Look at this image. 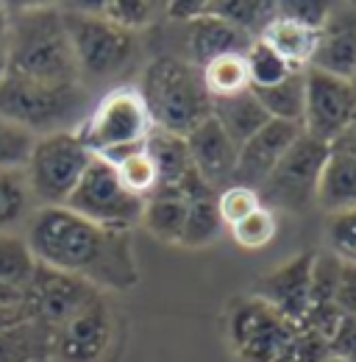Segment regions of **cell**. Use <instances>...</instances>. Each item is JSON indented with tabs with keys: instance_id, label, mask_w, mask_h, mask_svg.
Returning <instances> with one entry per match:
<instances>
[{
	"instance_id": "obj_1",
	"label": "cell",
	"mask_w": 356,
	"mask_h": 362,
	"mask_svg": "<svg viewBox=\"0 0 356 362\" xmlns=\"http://www.w3.org/2000/svg\"><path fill=\"white\" fill-rule=\"evenodd\" d=\"M23 237L40 265L84 279L100 293L139 281L131 237L95 226L67 206H37Z\"/></svg>"
},
{
	"instance_id": "obj_2",
	"label": "cell",
	"mask_w": 356,
	"mask_h": 362,
	"mask_svg": "<svg viewBox=\"0 0 356 362\" xmlns=\"http://www.w3.org/2000/svg\"><path fill=\"white\" fill-rule=\"evenodd\" d=\"M225 340L237 362H326L328 340L304 323H290L254 296H239L222 315Z\"/></svg>"
},
{
	"instance_id": "obj_3",
	"label": "cell",
	"mask_w": 356,
	"mask_h": 362,
	"mask_svg": "<svg viewBox=\"0 0 356 362\" xmlns=\"http://www.w3.org/2000/svg\"><path fill=\"white\" fill-rule=\"evenodd\" d=\"M6 76L56 87L84 84L61 20V8L28 6L20 14H8Z\"/></svg>"
},
{
	"instance_id": "obj_4",
	"label": "cell",
	"mask_w": 356,
	"mask_h": 362,
	"mask_svg": "<svg viewBox=\"0 0 356 362\" xmlns=\"http://www.w3.org/2000/svg\"><path fill=\"white\" fill-rule=\"evenodd\" d=\"M136 92L153 129L189 136L212 117V98L203 87L201 67L184 56H156L148 62Z\"/></svg>"
},
{
	"instance_id": "obj_5",
	"label": "cell",
	"mask_w": 356,
	"mask_h": 362,
	"mask_svg": "<svg viewBox=\"0 0 356 362\" xmlns=\"http://www.w3.org/2000/svg\"><path fill=\"white\" fill-rule=\"evenodd\" d=\"M0 117L34 136L76 132L78 123L87 117V90L84 84L56 87L17 76H3Z\"/></svg>"
},
{
	"instance_id": "obj_6",
	"label": "cell",
	"mask_w": 356,
	"mask_h": 362,
	"mask_svg": "<svg viewBox=\"0 0 356 362\" xmlns=\"http://www.w3.org/2000/svg\"><path fill=\"white\" fill-rule=\"evenodd\" d=\"M61 20L76 53V64L84 78H114L129 70L136 56L134 34L117 28L97 14V6L61 8Z\"/></svg>"
},
{
	"instance_id": "obj_7",
	"label": "cell",
	"mask_w": 356,
	"mask_h": 362,
	"mask_svg": "<svg viewBox=\"0 0 356 362\" xmlns=\"http://www.w3.org/2000/svg\"><path fill=\"white\" fill-rule=\"evenodd\" d=\"M92 159V151L76 132L37 136L23 170L37 206H64Z\"/></svg>"
},
{
	"instance_id": "obj_8",
	"label": "cell",
	"mask_w": 356,
	"mask_h": 362,
	"mask_svg": "<svg viewBox=\"0 0 356 362\" xmlns=\"http://www.w3.org/2000/svg\"><path fill=\"white\" fill-rule=\"evenodd\" d=\"M326 159H328V145L309 134H301L278 159V165L270 170V176L259 184L256 189L259 204L273 215L309 212L317 204V184H320Z\"/></svg>"
},
{
	"instance_id": "obj_9",
	"label": "cell",
	"mask_w": 356,
	"mask_h": 362,
	"mask_svg": "<svg viewBox=\"0 0 356 362\" xmlns=\"http://www.w3.org/2000/svg\"><path fill=\"white\" fill-rule=\"evenodd\" d=\"M153 123L136 87L109 90L78 123L76 134L92 151V156H114L145 142Z\"/></svg>"
},
{
	"instance_id": "obj_10",
	"label": "cell",
	"mask_w": 356,
	"mask_h": 362,
	"mask_svg": "<svg viewBox=\"0 0 356 362\" xmlns=\"http://www.w3.org/2000/svg\"><path fill=\"white\" fill-rule=\"evenodd\" d=\"M64 206L95 226L129 234L142 221L145 201L123 187V181L117 179L114 168L106 159L95 156Z\"/></svg>"
},
{
	"instance_id": "obj_11",
	"label": "cell",
	"mask_w": 356,
	"mask_h": 362,
	"mask_svg": "<svg viewBox=\"0 0 356 362\" xmlns=\"http://www.w3.org/2000/svg\"><path fill=\"white\" fill-rule=\"evenodd\" d=\"M356 117V87L354 81L307 70L304 73V115L301 129L304 134L314 136L331 145Z\"/></svg>"
},
{
	"instance_id": "obj_12",
	"label": "cell",
	"mask_w": 356,
	"mask_h": 362,
	"mask_svg": "<svg viewBox=\"0 0 356 362\" xmlns=\"http://www.w3.org/2000/svg\"><path fill=\"white\" fill-rule=\"evenodd\" d=\"M100 293L84 279H76L70 273L53 271L37 262V271L31 276L28 287L23 290V310L31 320L56 332L67 317H73L89 298Z\"/></svg>"
},
{
	"instance_id": "obj_13",
	"label": "cell",
	"mask_w": 356,
	"mask_h": 362,
	"mask_svg": "<svg viewBox=\"0 0 356 362\" xmlns=\"http://www.w3.org/2000/svg\"><path fill=\"white\" fill-rule=\"evenodd\" d=\"M114 337V317L103 298V293H95L87 304L67 317L53 332V354L56 362H97L112 346Z\"/></svg>"
},
{
	"instance_id": "obj_14",
	"label": "cell",
	"mask_w": 356,
	"mask_h": 362,
	"mask_svg": "<svg viewBox=\"0 0 356 362\" xmlns=\"http://www.w3.org/2000/svg\"><path fill=\"white\" fill-rule=\"evenodd\" d=\"M312 262H314V251L295 254L292 259L259 276L251 296L267 304L273 313L287 317L290 323H304L307 310H309Z\"/></svg>"
},
{
	"instance_id": "obj_15",
	"label": "cell",
	"mask_w": 356,
	"mask_h": 362,
	"mask_svg": "<svg viewBox=\"0 0 356 362\" xmlns=\"http://www.w3.org/2000/svg\"><path fill=\"white\" fill-rule=\"evenodd\" d=\"M309 70H320L345 81L356 76V6L331 3V11L317 31V47Z\"/></svg>"
},
{
	"instance_id": "obj_16",
	"label": "cell",
	"mask_w": 356,
	"mask_h": 362,
	"mask_svg": "<svg viewBox=\"0 0 356 362\" xmlns=\"http://www.w3.org/2000/svg\"><path fill=\"white\" fill-rule=\"evenodd\" d=\"M301 134H304V129L298 123L270 120L265 129H259L248 142L239 145L231 184H239V187H248V189H259V184L270 176V170L278 165V159L290 151V145Z\"/></svg>"
},
{
	"instance_id": "obj_17",
	"label": "cell",
	"mask_w": 356,
	"mask_h": 362,
	"mask_svg": "<svg viewBox=\"0 0 356 362\" xmlns=\"http://www.w3.org/2000/svg\"><path fill=\"white\" fill-rule=\"evenodd\" d=\"M186 139L189 148V159H192V170L209 184L215 192L225 189L234 181V168H237V153L239 148L228 139V134L209 117L206 123H201Z\"/></svg>"
},
{
	"instance_id": "obj_18",
	"label": "cell",
	"mask_w": 356,
	"mask_h": 362,
	"mask_svg": "<svg viewBox=\"0 0 356 362\" xmlns=\"http://www.w3.org/2000/svg\"><path fill=\"white\" fill-rule=\"evenodd\" d=\"M256 40H251L245 31L234 28L231 23H225L215 14H201L198 20L186 23V62H192L195 67H203L206 62L228 56V53H245Z\"/></svg>"
},
{
	"instance_id": "obj_19",
	"label": "cell",
	"mask_w": 356,
	"mask_h": 362,
	"mask_svg": "<svg viewBox=\"0 0 356 362\" xmlns=\"http://www.w3.org/2000/svg\"><path fill=\"white\" fill-rule=\"evenodd\" d=\"M314 206H320L328 215L356 209V156L328 148V159L320 173Z\"/></svg>"
},
{
	"instance_id": "obj_20",
	"label": "cell",
	"mask_w": 356,
	"mask_h": 362,
	"mask_svg": "<svg viewBox=\"0 0 356 362\" xmlns=\"http://www.w3.org/2000/svg\"><path fill=\"white\" fill-rule=\"evenodd\" d=\"M142 145H145V153L150 156V162L156 168V176H159L156 189L159 192H176L178 184L192 173V159H189L186 139L170 134V132H162V129H150V134L145 136Z\"/></svg>"
},
{
	"instance_id": "obj_21",
	"label": "cell",
	"mask_w": 356,
	"mask_h": 362,
	"mask_svg": "<svg viewBox=\"0 0 356 362\" xmlns=\"http://www.w3.org/2000/svg\"><path fill=\"white\" fill-rule=\"evenodd\" d=\"M212 120L239 148L259 129H265L267 123H270V115L265 112V106L259 103V98L248 90L239 92V95H231V98L212 100Z\"/></svg>"
},
{
	"instance_id": "obj_22",
	"label": "cell",
	"mask_w": 356,
	"mask_h": 362,
	"mask_svg": "<svg viewBox=\"0 0 356 362\" xmlns=\"http://www.w3.org/2000/svg\"><path fill=\"white\" fill-rule=\"evenodd\" d=\"M259 42H265L295 73H307L312 64V56H314V47H317V31L304 28V25H298L292 20H284V17H273L262 31Z\"/></svg>"
},
{
	"instance_id": "obj_23",
	"label": "cell",
	"mask_w": 356,
	"mask_h": 362,
	"mask_svg": "<svg viewBox=\"0 0 356 362\" xmlns=\"http://www.w3.org/2000/svg\"><path fill=\"white\" fill-rule=\"evenodd\" d=\"M50 354L53 332L42 323L28 317L8 329H0V362H47Z\"/></svg>"
},
{
	"instance_id": "obj_24",
	"label": "cell",
	"mask_w": 356,
	"mask_h": 362,
	"mask_svg": "<svg viewBox=\"0 0 356 362\" xmlns=\"http://www.w3.org/2000/svg\"><path fill=\"white\" fill-rule=\"evenodd\" d=\"M184 201H186V218H184V231H181L178 245L203 248V245L215 243L218 234L222 231V221L218 215V192L206 187Z\"/></svg>"
},
{
	"instance_id": "obj_25",
	"label": "cell",
	"mask_w": 356,
	"mask_h": 362,
	"mask_svg": "<svg viewBox=\"0 0 356 362\" xmlns=\"http://www.w3.org/2000/svg\"><path fill=\"white\" fill-rule=\"evenodd\" d=\"M37 201L23 170H3L0 173V234H17V228L28 223L34 215Z\"/></svg>"
},
{
	"instance_id": "obj_26",
	"label": "cell",
	"mask_w": 356,
	"mask_h": 362,
	"mask_svg": "<svg viewBox=\"0 0 356 362\" xmlns=\"http://www.w3.org/2000/svg\"><path fill=\"white\" fill-rule=\"evenodd\" d=\"M186 218V201L176 192H150L142 206V226L165 243H178Z\"/></svg>"
},
{
	"instance_id": "obj_27",
	"label": "cell",
	"mask_w": 356,
	"mask_h": 362,
	"mask_svg": "<svg viewBox=\"0 0 356 362\" xmlns=\"http://www.w3.org/2000/svg\"><path fill=\"white\" fill-rule=\"evenodd\" d=\"M201 76H203V87L212 100L251 90L245 53H228V56H218V59L206 62L201 67Z\"/></svg>"
},
{
	"instance_id": "obj_28",
	"label": "cell",
	"mask_w": 356,
	"mask_h": 362,
	"mask_svg": "<svg viewBox=\"0 0 356 362\" xmlns=\"http://www.w3.org/2000/svg\"><path fill=\"white\" fill-rule=\"evenodd\" d=\"M259 103L265 106L270 120H284V123H298L301 126V115H304V73H292L284 81L262 87V90H251Z\"/></svg>"
},
{
	"instance_id": "obj_29",
	"label": "cell",
	"mask_w": 356,
	"mask_h": 362,
	"mask_svg": "<svg viewBox=\"0 0 356 362\" xmlns=\"http://www.w3.org/2000/svg\"><path fill=\"white\" fill-rule=\"evenodd\" d=\"M106 162L114 168L117 179L123 181V187L139 195L142 201L159 187V176H156V168L150 162V156L145 153V145H136L129 151H120L114 156H106Z\"/></svg>"
},
{
	"instance_id": "obj_30",
	"label": "cell",
	"mask_w": 356,
	"mask_h": 362,
	"mask_svg": "<svg viewBox=\"0 0 356 362\" xmlns=\"http://www.w3.org/2000/svg\"><path fill=\"white\" fill-rule=\"evenodd\" d=\"M206 11L231 23L234 28L245 31L251 40H259L267 23L275 17V3L262 0H222V3H206Z\"/></svg>"
},
{
	"instance_id": "obj_31",
	"label": "cell",
	"mask_w": 356,
	"mask_h": 362,
	"mask_svg": "<svg viewBox=\"0 0 356 362\" xmlns=\"http://www.w3.org/2000/svg\"><path fill=\"white\" fill-rule=\"evenodd\" d=\"M37 271V259L25 243V237L17 234H0V281L25 290L31 276Z\"/></svg>"
},
{
	"instance_id": "obj_32",
	"label": "cell",
	"mask_w": 356,
	"mask_h": 362,
	"mask_svg": "<svg viewBox=\"0 0 356 362\" xmlns=\"http://www.w3.org/2000/svg\"><path fill=\"white\" fill-rule=\"evenodd\" d=\"M165 11V3H148V0H112V3H97V14L117 28L136 34L159 20Z\"/></svg>"
},
{
	"instance_id": "obj_33",
	"label": "cell",
	"mask_w": 356,
	"mask_h": 362,
	"mask_svg": "<svg viewBox=\"0 0 356 362\" xmlns=\"http://www.w3.org/2000/svg\"><path fill=\"white\" fill-rule=\"evenodd\" d=\"M245 64H248V78H251V90H262V87H273L278 81H284L287 76H292L295 70L278 59L265 42H254L245 50Z\"/></svg>"
},
{
	"instance_id": "obj_34",
	"label": "cell",
	"mask_w": 356,
	"mask_h": 362,
	"mask_svg": "<svg viewBox=\"0 0 356 362\" xmlns=\"http://www.w3.org/2000/svg\"><path fill=\"white\" fill-rule=\"evenodd\" d=\"M228 231H231V237H234V243H237L239 248H245V251H259V248H265V245H270V243L275 240L278 218H275L270 209L259 206L251 218L239 221L237 226H231Z\"/></svg>"
},
{
	"instance_id": "obj_35",
	"label": "cell",
	"mask_w": 356,
	"mask_h": 362,
	"mask_svg": "<svg viewBox=\"0 0 356 362\" xmlns=\"http://www.w3.org/2000/svg\"><path fill=\"white\" fill-rule=\"evenodd\" d=\"M326 240H328V254L331 257H337L340 262L356 265V209L328 215Z\"/></svg>"
},
{
	"instance_id": "obj_36",
	"label": "cell",
	"mask_w": 356,
	"mask_h": 362,
	"mask_svg": "<svg viewBox=\"0 0 356 362\" xmlns=\"http://www.w3.org/2000/svg\"><path fill=\"white\" fill-rule=\"evenodd\" d=\"M34 139L37 136L28 134L25 129L0 117V173L3 170H25Z\"/></svg>"
},
{
	"instance_id": "obj_37",
	"label": "cell",
	"mask_w": 356,
	"mask_h": 362,
	"mask_svg": "<svg viewBox=\"0 0 356 362\" xmlns=\"http://www.w3.org/2000/svg\"><path fill=\"white\" fill-rule=\"evenodd\" d=\"M259 206L262 204H259L256 189H248V187H239V184H228L225 189L218 192V215H220L225 228L237 226L239 221L251 218Z\"/></svg>"
},
{
	"instance_id": "obj_38",
	"label": "cell",
	"mask_w": 356,
	"mask_h": 362,
	"mask_svg": "<svg viewBox=\"0 0 356 362\" xmlns=\"http://www.w3.org/2000/svg\"><path fill=\"white\" fill-rule=\"evenodd\" d=\"M331 11V3H320V0H292V3H275V17L292 20L304 28L320 31L326 17Z\"/></svg>"
},
{
	"instance_id": "obj_39",
	"label": "cell",
	"mask_w": 356,
	"mask_h": 362,
	"mask_svg": "<svg viewBox=\"0 0 356 362\" xmlns=\"http://www.w3.org/2000/svg\"><path fill=\"white\" fill-rule=\"evenodd\" d=\"M334 304L343 315H356V265L340 262L334 281Z\"/></svg>"
},
{
	"instance_id": "obj_40",
	"label": "cell",
	"mask_w": 356,
	"mask_h": 362,
	"mask_svg": "<svg viewBox=\"0 0 356 362\" xmlns=\"http://www.w3.org/2000/svg\"><path fill=\"white\" fill-rule=\"evenodd\" d=\"M331 357L340 362H356V315H345L340 320L337 332L328 340Z\"/></svg>"
},
{
	"instance_id": "obj_41",
	"label": "cell",
	"mask_w": 356,
	"mask_h": 362,
	"mask_svg": "<svg viewBox=\"0 0 356 362\" xmlns=\"http://www.w3.org/2000/svg\"><path fill=\"white\" fill-rule=\"evenodd\" d=\"M165 14L181 20V23H192L198 20L201 14H206V3H198V0H178V3H165Z\"/></svg>"
},
{
	"instance_id": "obj_42",
	"label": "cell",
	"mask_w": 356,
	"mask_h": 362,
	"mask_svg": "<svg viewBox=\"0 0 356 362\" xmlns=\"http://www.w3.org/2000/svg\"><path fill=\"white\" fill-rule=\"evenodd\" d=\"M6 62H8V11L0 6V78L6 76Z\"/></svg>"
},
{
	"instance_id": "obj_43",
	"label": "cell",
	"mask_w": 356,
	"mask_h": 362,
	"mask_svg": "<svg viewBox=\"0 0 356 362\" xmlns=\"http://www.w3.org/2000/svg\"><path fill=\"white\" fill-rule=\"evenodd\" d=\"M328 148H334V151H343V153H351V156H356V117L351 120V126L343 132V134L337 136Z\"/></svg>"
},
{
	"instance_id": "obj_44",
	"label": "cell",
	"mask_w": 356,
	"mask_h": 362,
	"mask_svg": "<svg viewBox=\"0 0 356 362\" xmlns=\"http://www.w3.org/2000/svg\"><path fill=\"white\" fill-rule=\"evenodd\" d=\"M3 307H23V290L0 281V310Z\"/></svg>"
},
{
	"instance_id": "obj_45",
	"label": "cell",
	"mask_w": 356,
	"mask_h": 362,
	"mask_svg": "<svg viewBox=\"0 0 356 362\" xmlns=\"http://www.w3.org/2000/svg\"><path fill=\"white\" fill-rule=\"evenodd\" d=\"M20 320H28V313L23 307H3L0 310V329H8L14 323H20Z\"/></svg>"
},
{
	"instance_id": "obj_46",
	"label": "cell",
	"mask_w": 356,
	"mask_h": 362,
	"mask_svg": "<svg viewBox=\"0 0 356 362\" xmlns=\"http://www.w3.org/2000/svg\"><path fill=\"white\" fill-rule=\"evenodd\" d=\"M326 362H340V360H334V357H328V360H326Z\"/></svg>"
},
{
	"instance_id": "obj_47",
	"label": "cell",
	"mask_w": 356,
	"mask_h": 362,
	"mask_svg": "<svg viewBox=\"0 0 356 362\" xmlns=\"http://www.w3.org/2000/svg\"><path fill=\"white\" fill-rule=\"evenodd\" d=\"M354 87H356V76H354Z\"/></svg>"
},
{
	"instance_id": "obj_48",
	"label": "cell",
	"mask_w": 356,
	"mask_h": 362,
	"mask_svg": "<svg viewBox=\"0 0 356 362\" xmlns=\"http://www.w3.org/2000/svg\"><path fill=\"white\" fill-rule=\"evenodd\" d=\"M47 362H50V360H47Z\"/></svg>"
}]
</instances>
